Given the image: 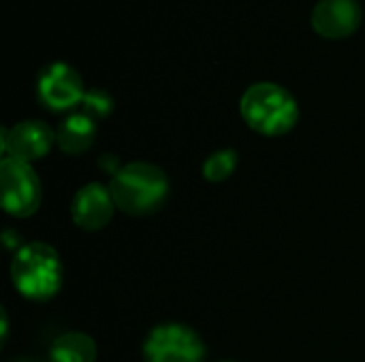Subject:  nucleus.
Here are the masks:
<instances>
[{"label": "nucleus", "mask_w": 365, "mask_h": 362, "mask_svg": "<svg viewBox=\"0 0 365 362\" xmlns=\"http://www.w3.org/2000/svg\"><path fill=\"white\" fill-rule=\"evenodd\" d=\"M109 190L120 211L141 218L165 205L169 196V179L156 164L130 162L111 177Z\"/></svg>", "instance_id": "1"}, {"label": "nucleus", "mask_w": 365, "mask_h": 362, "mask_svg": "<svg viewBox=\"0 0 365 362\" xmlns=\"http://www.w3.org/2000/svg\"><path fill=\"white\" fill-rule=\"evenodd\" d=\"M11 280L24 299H53L62 288V262L58 252L41 241L21 245L11 262Z\"/></svg>", "instance_id": "2"}, {"label": "nucleus", "mask_w": 365, "mask_h": 362, "mask_svg": "<svg viewBox=\"0 0 365 362\" xmlns=\"http://www.w3.org/2000/svg\"><path fill=\"white\" fill-rule=\"evenodd\" d=\"M244 122L265 137H280L293 130L299 117L297 100L289 90L278 83H255L250 85L240 102Z\"/></svg>", "instance_id": "3"}, {"label": "nucleus", "mask_w": 365, "mask_h": 362, "mask_svg": "<svg viewBox=\"0 0 365 362\" xmlns=\"http://www.w3.org/2000/svg\"><path fill=\"white\" fill-rule=\"evenodd\" d=\"M145 362H203L205 346L195 331L184 324H160L143 344Z\"/></svg>", "instance_id": "4"}, {"label": "nucleus", "mask_w": 365, "mask_h": 362, "mask_svg": "<svg viewBox=\"0 0 365 362\" xmlns=\"http://www.w3.org/2000/svg\"><path fill=\"white\" fill-rule=\"evenodd\" d=\"M2 207L13 218H28L41 205V181L28 162L4 158L0 162Z\"/></svg>", "instance_id": "5"}, {"label": "nucleus", "mask_w": 365, "mask_h": 362, "mask_svg": "<svg viewBox=\"0 0 365 362\" xmlns=\"http://www.w3.org/2000/svg\"><path fill=\"white\" fill-rule=\"evenodd\" d=\"M86 90L81 75L66 62L47 64L36 79V96L51 111H66L81 102Z\"/></svg>", "instance_id": "6"}, {"label": "nucleus", "mask_w": 365, "mask_h": 362, "mask_svg": "<svg viewBox=\"0 0 365 362\" xmlns=\"http://www.w3.org/2000/svg\"><path fill=\"white\" fill-rule=\"evenodd\" d=\"M0 134H2L0 145L6 158L28 162V164L47 156V151L51 149L56 141L53 130L41 119L19 122L13 128H2Z\"/></svg>", "instance_id": "7"}, {"label": "nucleus", "mask_w": 365, "mask_h": 362, "mask_svg": "<svg viewBox=\"0 0 365 362\" xmlns=\"http://www.w3.org/2000/svg\"><path fill=\"white\" fill-rule=\"evenodd\" d=\"M115 201L103 183H88L77 190L71 203V218L81 230H101L113 218Z\"/></svg>", "instance_id": "8"}, {"label": "nucleus", "mask_w": 365, "mask_h": 362, "mask_svg": "<svg viewBox=\"0 0 365 362\" xmlns=\"http://www.w3.org/2000/svg\"><path fill=\"white\" fill-rule=\"evenodd\" d=\"M361 23V4L357 0H319L312 11V26L325 38L353 34Z\"/></svg>", "instance_id": "9"}, {"label": "nucleus", "mask_w": 365, "mask_h": 362, "mask_svg": "<svg viewBox=\"0 0 365 362\" xmlns=\"http://www.w3.org/2000/svg\"><path fill=\"white\" fill-rule=\"evenodd\" d=\"M94 139H96V122L90 119L88 115H83L81 111L62 119V124L58 126V132H56L58 147L68 156L83 154L86 149L92 147Z\"/></svg>", "instance_id": "10"}, {"label": "nucleus", "mask_w": 365, "mask_h": 362, "mask_svg": "<svg viewBox=\"0 0 365 362\" xmlns=\"http://www.w3.org/2000/svg\"><path fill=\"white\" fill-rule=\"evenodd\" d=\"M51 362H94L96 344L86 333H66L60 335L49 348Z\"/></svg>", "instance_id": "11"}, {"label": "nucleus", "mask_w": 365, "mask_h": 362, "mask_svg": "<svg viewBox=\"0 0 365 362\" xmlns=\"http://www.w3.org/2000/svg\"><path fill=\"white\" fill-rule=\"evenodd\" d=\"M237 162L240 158L235 149H218L203 162V177L212 183H220L233 175Z\"/></svg>", "instance_id": "12"}, {"label": "nucleus", "mask_w": 365, "mask_h": 362, "mask_svg": "<svg viewBox=\"0 0 365 362\" xmlns=\"http://www.w3.org/2000/svg\"><path fill=\"white\" fill-rule=\"evenodd\" d=\"M81 113L88 115L90 119H105L111 115L113 111V98L107 90H101V87H92V90H86L83 98H81Z\"/></svg>", "instance_id": "13"}, {"label": "nucleus", "mask_w": 365, "mask_h": 362, "mask_svg": "<svg viewBox=\"0 0 365 362\" xmlns=\"http://www.w3.org/2000/svg\"><path fill=\"white\" fill-rule=\"evenodd\" d=\"M98 166H101L105 173H109V175H118V173H120V169H122L120 160H118L113 154H105V156L98 160Z\"/></svg>", "instance_id": "14"}, {"label": "nucleus", "mask_w": 365, "mask_h": 362, "mask_svg": "<svg viewBox=\"0 0 365 362\" xmlns=\"http://www.w3.org/2000/svg\"><path fill=\"white\" fill-rule=\"evenodd\" d=\"M15 362H36V361H30V358H21V361H15Z\"/></svg>", "instance_id": "15"}, {"label": "nucleus", "mask_w": 365, "mask_h": 362, "mask_svg": "<svg viewBox=\"0 0 365 362\" xmlns=\"http://www.w3.org/2000/svg\"><path fill=\"white\" fill-rule=\"evenodd\" d=\"M220 362H231V361H220Z\"/></svg>", "instance_id": "16"}]
</instances>
